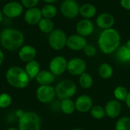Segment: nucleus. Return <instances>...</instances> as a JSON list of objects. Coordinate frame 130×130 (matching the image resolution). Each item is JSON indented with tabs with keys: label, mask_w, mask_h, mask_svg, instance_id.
Segmentation results:
<instances>
[{
	"label": "nucleus",
	"mask_w": 130,
	"mask_h": 130,
	"mask_svg": "<svg viewBox=\"0 0 130 130\" xmlns=\"http://www.w3.org/2000/svg\"><path fill=\"white\" fill-rule=\"evenodd\" d=\"M121 42V36L117 30L112 27L103 30L99 34L98 45L104 54H111L119 48Z\"/></svg>",
	"instance_id": "1"
},
{
	"label": "nucleus",
	"mask_w": 130,
	"mask_h": 130,
	"mask_svg": "<svg viewBox=\"0 0 130 130\" xmlns=\"http://www.w3.org/2000/svg\"><path fill=\"white\" fill-rule=\"evenodd\" d=\"M24 34L18 29L6 27L0 33L1 46L6 50L16 51L24 45Z\"/></svg>",
	"instance_id": "2"
},
{
	"label": "nucleus",
	"mask_w": 130,
	"mask_h": 130,
	"mask_svg": "<svg viewBox=\"0 0 130 130\" xmlns=\"http://www.w3.org/2000/svg\"><path fill=\"white\" fill-rule=\"evenodd\" d=\"M5 78L11 86L18 89L27 87L30 81L24 69L17 66H11L7 70Z\"/></svg>",
	"instance_id": "3"
},
{
	"label": "nucleus",
	"mask_w": 130,
	"mask_h": 130,
	"mask_svg": "<svg viewBox=\"0 0 130 130\" xmlns=\"http://www.w3.org/2000/svg\"><path fill=\"white\" fill-rule=\"evenodd\" d=\"M41 119L35 112H24L23 116L18 119L19 130H40Z\"/></svg>",
	"instance_id": "4"
},
{
	"label": "nucleus",
	"mask_w": 130,
	"mask_h": 130,
	"mask_svg": "<svg viewBox=\"0 0 130 130\" xmlns=\"http://www.w3.org/2000/svg\"><path fill=\"white\" fill-rule=\"evenodd\" d=\"M56 96L59 100L72 98L77 92V85L71 79H63L55 87Z\"/></svg>",
	"instance_id": "5"
},
{
	"label": "nucleus",
	"mask_w": 130,
	"mask_h": 130,
	"mask_svg": "<svg viewBox=\"0 0 130 130\" xmlns=\"http://www.w3.org/2000/svg\"><path fill=\"white\" fill-rule=\"evenodd\" d=\"M67 38L68 37L63 30L55 28L48 34V43L53 50L59 51L66 46Z\"/></svg>",
	"instance_id": "6"
},
{
	"label": "nucleus",
	"mask_w": 130,
	"mask_h": 130,
	"mask_svg": "<svg viewBox=\"0 0 130 130\" xmlns=\"http://www.w3.org/2000/svg\"><path fill=\"white\" fill-rule=\"evenodd\" d=\"M60 12L67 19H74L79 14L80 5L76 0H63L60 5Z\"/></svg>",
	"instance_id": "7"
},
{
	"label": "nucleus",
	"mask_w": 130,
	"mask_h": 130,
	"mask_svg": "<svg viewBox=\"0 0 130 130\" xmlns=\"http://www.w3.org/2000/svg\"><path fill=\"white\" fill-rule=\"evenodd\" d=\"M2 13L8 18H17L24 12V6L21 2L17 1H11L4 5L2 7Z\"/></svg>",
	"instance_id": "8"
},
{
	"label": "nucleus",
	"mask_w": 130,
	"mask_h": 130,
	"mask_svg": "<svg viewBox=\"0 0 130 130\" xmlns=\"http://www.w3.org/2000/svg\"><path fill=\"white\" fill-rule=\"evenodd\" d=\"M68 60L62 56H54L49 63V70L55 75L59 76L67 71Z\"/></svg>",
	"instance_id": "9"
},
{
	"label": "nucleus",
	"mask_w": 130,
	"mask_h": 130,
	"mask_svg": "<svg viewBox=\"0 0 130 130\" xmlns=\"http://www.w3.org/2000/svg\"><path fill=\"white\" fill-rule=\"evenodd\" d=\"M36 97L40 103L50 104L56 97L55 88L52 85H40L36 91Z\"/></svg>",
	"instance_id": "10"
},
{
	"label": "nucleus",
	"mask_w": 130,
	"mask_h": 130,
	"mask_svg": "<svg viewBox=\"0 0 130 130\" xmlns=\"http://www.w3.org/2000/svg\"><path fill=\"white\" fill-rule=\"evenodd\" d=\"M87 69L86 62L79 57H74L68 61L67 72L74 76H79L85 72Z\"/></svg>",
	"instance_id": "11"
},
{
	"label": "nucleus",
	"mask_w": 130,
	"mask_h": 130,
	"mask_svg": "<svg viewBox=\"0 0 130 130\" xmlns=\"http://www.w3.org/2000/svg\"><path fill=\"white\" fill-rule=\"evenodd\" d=\"M88 43L86 37H84L78 34H75L68 37L66 46L72 51H81L83 50Z\"/></svg>",
	"instance_id": "12"
},
{
	"label": "nucleus",
	"mask_w": 130,
	"mask_h": 130,
	"mask_svg": "<svg viewBox=\"0 0 130 130\" xmlns=\"http://www.w3.org/2000/svg\"><path fill=\"white\" fill-rule=\"evenodd\" d=\"M94 24L90 19L82 18L78 21L75 26L76 33L84 37L91 36L94 31Z\"/></svg>",
	"instance_id": "13"
},
{
	"label": "nucleus",
	"mask_w": 130,
	"mask_h": 130,
	"mask_svg": "<svg viewBox=\"0 0 130 130\" xmlns=\"http://www.w3.org/2000/svg\"><path fill=\"white\" fill-rule=\"evenodd\" d=\"M75 109L78 112L85 113L90 112L91 109L94 106V101L91 97L88 94L79 95L75 101Z\"/></svg>",
	"instance_id": "14"
},
{
	"label": "nucleus",
	"mask_w": 130,
	"mask_h": 130,
	"mask_svg": "<svg viewBox=\"0 0 130 130\" xmlns=\"http://www.w3.org/2000/svg\"><path fill=\"white\" fill-rule=\"evenodd\" d=\"M115 18L114 16L109 13V12H102L100 14H98L95 20V24L96 25L103 30H107L113 27L115 24Z\"/></svg>",
	"instance_id": "15"
},
{
	"label": "nucleus",
	"mask_w": 130,
	"mask_h": 130,
	"mask_svg": "<svg viewBox=\"0 0 130 130\" xmlns=\"http://www.w3.org/2000/svg\"><path fill=\"white\" fill-rule=\"evenodd\" d=\"M41 9L38 7H34L30 8H27L24 14V21L31 26L37 25L39 21L42 18Z\"/></svg>",
	"instance_id": "16"
},
{
	"label": "nucleus",
	"mask_w": 130,
	"mask_h": 130,
	"mask_svg": "<svg viewBox=\"0 0 130 130\" xmlns=\"http://www.w3.org/2000/svg\"><path fill=\"white\" fill-rule=\"evenodd\" d=\"M104 110L106 113V117L110 119H116L117 118L122 110V106L120 101L116 99L110 100L105 104Z\"/></svg>",
	"instance_id": "17"
},
{
	"label": "nucleus",
	"mask_w": 130,
	"mask_h": 130,
	"mask_svg": "<svg viewBox=\"0 0 130 130\" xmlns=\"http://www.w3.org/2000/svg\"><path fill=\"white\" fill-rule=\"evenodd\" d=\"M19 59L24 62H28L35 59L37 56V50L31 45H23L18 50Z\"/></svg>",
	"instance_id": "18"
},
{
	"label": "nucleus",
	"mask_w": 130,
	"mask_h": 130,
	"mask_svg": "<svg viewBox=\"0 0 130 130\" xmlns=\"http://www.w3.org/2000/svg\"><path fill=\"white\" fill-rule=\"evenodd\" d=\"M35 79L40 85H51L55 82L56 76L50 70H40Z\"/></svg>",
	"instance_id": "19"
},
{
	"label": "nucleus",
	"mask_w": 130,
	"mask_h": 130,
	"mask_svg": "<svg viewBox=\"0 0 130 130\" xmlns=\"http://www.w3.org/2000/svg\"><path fill=\"white\" fill-rule=\"evenodd\" d=\"M98 9L96 6L92 3H84L80 5L79 14L85 19L91 20L97 14Z\"/></svg>",
	"instance_id": "20"
},
{
	"label": "nucleus",
	"mask_w": 130,
	"mask_h": 130,
	"mask_svg": "<svg viewBox=\"0 0 130 130\" xmlns=\"http://www.w3.org/2000/svg\"><path fill=\"white\" fill-rule=\"evenodd\" d=\"M116 58L121 63H130V49L126 45H120L116 50Z\"/></svg>",
	"instance_id": "21"
},
{
	"label": "nucleus",
	"mask_w": 130,
	"mask_h": 130,
	"mask_svg": "<svg viewBox=\"0 0 130 130\" xmlns=\"http://www.w3.org/2000/svg\"><path fill=\"white\" fill-rule=\"evenodd\" d=\"M24 70L27 72V75L29 76L30 79V80L34 79L36 78V76L37 75V74L40 71V63L35 59L30 61V62L26 63L25 67H24Z\"/></svg>",
	"instance_id": "22"
},
{
	"label": "nucleus",
	"mask_w": 130,
	"mask_h": 130,
	"mask_svg": "<svg viewBox=\"0 0 130 130\" xmlns=\"http://www.w3.org/2000/svg\"><path fill=\"white\" fill-rule=\"evenodd\" d=\"M38 29L40 32L43 34H49L55 29V24L52 19H48L45 18H42L37 24Z\"/></svg>",
	"instance_id": "23"
},
{
	"label": "nucleus",
	"mask_w": 130,
	"mask_h": 130,
	"mask_svg": "<svg viewBox=\"0 0 130 130\" xmlns=\"http://www.w3.org/2000/svg\"><path fill=\"white\" fill-rule=\"evenodd\" d=\"M60 110L66 115H71L76 110L75 101L71 98L64 99L60 101Z\"/></svg>",
	"instance_id": "24"
},
{
	"label": "nucleus",
	"mask_w": 130,
	"mask_h": 130,
	"mask_svg": "<svg viewBox=\"0 0 130 130\" xmlns=\"http://www.w3.org/2000/svg\"><path fill=\"white\" fill-rule=\"evenodd\" d=\"M98 75L103 79H109L113 75V68L108 62H103L98 68Z\"/></svg>",
	"instance_id": "25"
},
{
	"label": "nucleus",
	"mask_w": 130,
	"mask_h": 130,
	"mask_svg": "<svg viewBox=\"0 0 130 130\" xmlns=\"http://www.w3.org/2000/svg\"><path fill=\"white\" fill-rule=\"evenodd\" d=\"M78 84L83 89H90L94 85V79L88 72H84L78 76Z\"/></svg>",
	"instance_id": "26"
},
{
	"label": "nucleus",
	"mask_w": 130,
	"mask_h": 130,
	"mask_svg": "<svg viewBox=\"0 0 130 130\" xmlns=\"http://www.w3.org/2000/svg\"><path fill=\"white\" fill-rule=\"evenodd\" d=\"M40 9H41L42 17L48 19L53 20L57 15L58 13V9L53 4H46Z\"/></svg>",
	"instance_id": "27"
},
{
	"label": "nucleus",
	"mask_w": 130,
	"mask_h": 130,
	"mask_svg": "<svg viewBox=\"0 0 130 130\" xmlns=\"http://www.w3.org/2000/svg\"><path fill=\"white\" fill-rule=\"evenodd\" d=\"M128 94H129V91L126 87L123 85H119L116 87L115 89L113 90V96L115 99L120 102L126 101Z\"/></svg>",
	"instance_id": "28"
},
{
	"label": "nucleus",
	"mask_w": 130,
	"mask_h": 130,
	"mask_svg": "<svg viewBox=\"0 0 130 130\" xmlns=\"http://www.w3.org/2000/svg\"><path fill=\"white\" fill-rule=\"evenodd\" d=\"M90 114L95 120H102L106 117L104 107L101 105H94L90 110Z\"/></svg>",
	"instance_id": "29"
},
{
	"label": "nucleus",
	"mask_w": 130,
	"mask_h": 130,
	"mask_svg": "<svg viewBox=\"0 0 130 130\" xmlns=\"http://www.w3.org/2000/svg\"><path fill=\"white\" fill-rule=\"evenodd\" d=\"M115 130H130V117H122L117 120Z\"/></svg>",
	"instance_id": "30"
},
{
	"label": "nucleus",
	"mask_w": 130,
	"mask_h": 130,
	"mask_svg": "<svg viewBox=\"0 0 130 130\" xmlns=\"http://www.w3.org/2000/svg\"><path fill=\"white\" fill-rule=\"evenodd\" d=\"M12 103V98L8 93H2L0 94V109L8 108Z\"/></svg>",
	"instance_id": "31"
},
{
	"label": "nucleus",
	"mask_w": 130,
	"mask_h": 130,
	"mask_svg": "<svg viewBox=\"0 0 130 130\" xmlns=\"http://www.w3.org/2000/svg\"><path fill=\"white\" fill-rule=\"evenodd\" d=\"M83 52L85 55L88 57H93L96 55L97 53V49L96 47L91 44V43H88L85 48L83 49Z\"/></svg>",
	"instance_id": "32"
},
{
	"label": "nucleus",
	"mask_w": 130,
	"mask_h": 130,
	"mask_svg": "<svg viewBox=\"0 0 130 130\" xmlns=\"http://www.w3.org/2000/svg\"><path fill=\"white\" fill-rule=\"evenodd\" d=\"M20 2L24 6V8H26L27 9L34 7H37V5L40 2V0H21Z\"/></svg>",
	"instance_id": "33"
},
{
	"label": "nucleus",
	"mask_w": 130,
	"mask_h": 130,
	"mask_svg": "<svg viewBox=\"0 0 130 130\" xmlns=\"http://www.w3.org/2000/svg\"><path fill=\"white\" fill-rule=\"evenodd\" d=\"M120 4L123 9L130 11V0H120Z\"/></svg>",
	"instance_id": "34"
},
{
	"label": "nucleus",
	"mask_w": 130,
	"mask_h": 130,
	"mask_svg": "<svg viewBox=\"0 0 130 130\" xmlns=\"http://www.w3.org/2000/svg\"><path fill=\"white\" fill-rule=\"evenodd\" d=\"M4 59H5V55H4V53H3V51L0 49V66H2V64L3 63Z\"/></svg>",
	"instance_id": "35"
},
{
	"label": "nucleus",
	"mask_w": 130,
	"mask_h": 130,
	"mask_svg": "<svg viewBox=\"0 0 130 130\" xmlns=\"http://www.w3.org/2000/svg\"><path fill=\"white\" fill-rule=\"evenodd\" d=\"M125 103H126L127 107H128L129 109H130V91H129V94H128V96H127V98H126V100Z\"/></svg>",
	"instance_id": "36"
},
{
	"label": "nucleus",
	"mask_w": 130,
	"mask_h": 130,
	"mask_svg": "<svg viewBox=\"0 0 130 130\" xmlns=\"http://www.w3.org/2000/svg\"><path fill=\"white\" fill-rule=\"evenodd\" d=\"M24 113V112L22 110H18L17 111H16V116L18 117V119L19 118H21L22 116H23V114Z\"/></svg>",
	"instance_id": "37"
},
{
	"label": "nucleus",
	"mask_w": 130,
	"mask_h": 130,
	"mask_svg": "<svg viewBox=\"0 0 130 130\" xmlns=\"http://www.w3.org/2000/svg\"><path fill=\"white\" fill-rule=\"evenodd\" d=\"M44 2H46V4H53L54 2H57L58 0H43Z\"/></svg>",
	"instance_id": "38"
},
{
	"label": "nucleus",
	"mask_w": 130,
	"mask_h": 130,
	"mask_svg": "<svg viewBox=\"0 0 130 130\" xmlns=\"http://www.w3.org/2000/svg\"><path fill=\"white\" fill-rule=\"evenodd\" d=\"M4 14H3V13H2V10H0V24L2 22V21H3V19H4Z\"/></svg>",
	"instance_id": "39"
},
{
	"label": "nucleus",
	"mask_w": 130,
	"mask_h": 130,
	"mask_svg": "<svg viewBox=\"0 0 130 130\" xmlns=\"http://www.w3.org/2000/svg\"><path fill=\"white\" fill-rule=\"evenodd\" d=\"M129 49H130V39H129L127 41H126V44H125Z\"/></svg>",
	"instance_id": "40"
},
{
	"label": "nucleus",
	"mask_w": 130,
	"mask_h": 130,
	"mask_svg": "<svg viewBox=\"0 0 130 130\" xmlns=\"http://www.w3.org/2000/svg\"><path fill=\"white\" fill-rule=\"evenodd\" d=\"M6 130H19L18 129H16V128H14V127H10L8 129H7Z\"/></svg>",
	"instance_id": "41"
},
{
	"label": "nucleus",
	"mask_w": 130,
	"mask_h": 130,
	"mask_svg": "<svg viewBox=\"0 0 130 130\" xmlns=\"http://www.w3.org/2000/svg\"><path fill=\"white\" fill-rule=\"evenodd\" d=\"M71 130H85L83 129H82V128H75V129H72Z\"/></svg>",
	"instance_id": "42"
},
{
	"label": "nucleus",
	"mask_w": 130,
	"mask_h": 130,
	"mask_svg": "<svg viewBox=\"0 0 130 130\" xmlns=\"http://www.w3.org/2000/svg\"><path fill=\"white\" fill-rule=\"evenodd\" d=\"M129 64H130V63H129Z\"/></svg>",
	"instance_id": "43"
}]
</instances>
